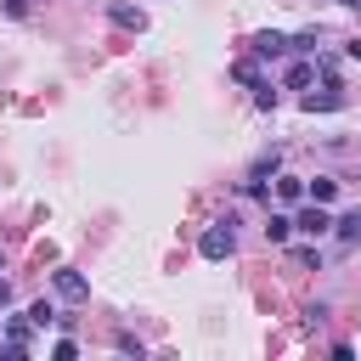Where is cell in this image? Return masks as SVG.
<instances>
[{
	"label": "cell",
	"instance_id": "1",
	"mask_svg": "<svg viewBox=\"0 0 361 361\" xmlns=\"http://www.w3.org/2000/svg\"><path fill=\"white\" fill-rule=\"evenodd\" d=\"M231 226H237L231 214H226V220H214V226L197 237V254H203V259H231V254H237V237H231Z\"/></svg>",
	"mask_w": 361,
	"mask_h": 361
},
{
	"label": "cell",
	"instance_id": "2",
	"mask_svg": "<svg viewBox=\"0 0 361 361\" xmlns=\"http://www.w3.org/2000/svg\"><path fill=\"white\" fill-rule=\"evenodd\" d=\"M344 107V85L327 73L322 79V90H305V113H338Z\"/></svg>",
	"mask_w": 361,
	"mask_h": 361
},
{
	"label": "cell",
	"instance_id": "3",
	"mask_svg": "<svg viewBox=\"0 0 361 361\" xmlns=\"http://www.w3.org/2000/svg\"><path fill=\"white\" fill-rule=\"evenodd\" d=\"M51 288H56L62 299H73V305H85V299H90V282H85L79 271H51Z\"/></svg>",
	"mask_w": 361,
	"mask_h": 361
},
{
	"label": "cell",
	"instance_id": "4",
	"mask_svg": "<svg viewBox=\"0 0 361 361\" xmlns=\"http://www.w3.org/2000/svg\"><path fill=\"white\" fill-rule=\"evenodd\" d=\"M293 226H299L305 237H322V231L333 226V214H327V203H316V197H310V209H299V220H293Z\"/></svg>",
	"mask_w": 361,
	"mask_h": 361
},
{
	"label": "cell",
	"instance_id": "5",
	"mask_svg": "<svg viewBox=\"0 0 361 361\" xmlns=\"http://www.w3.org/2000/svg\"><path fill=\"white\" fill-rule=\"evenodd\" d=\"M107 17H113L118 28H130V34H147V11H141V6H124V0H113V6H107Z\"/></svg>",
	"mask_w": 361,
	"mask_h": 361
},
{
	"label": "cell",
	"instance_id": "6",
	"mask_svg": "<svg viewBox=\"0 0 361 361\" xmlns=\"http://www.w3.org/2000/svg\"><path fill=\"white\" fill-rule=\"evenodd\" d=\"M248 51H254V56H282V51H288V34L265 28V34H254V39H248Z\"/></svg>",
	"mask_w": 361,
	"mask_h": 361
},
{
	"label": "cell",
	"instance_id": "7",
	"mask_svg": "<svg viewBox=\"0 0 361 361\" xmlns=\"http://www.w3.org/2000/svg\"><path fill=\"white\" fill-rule=\"evenodd\" d=\"M282 85H288V90H305V85H316V68H310V62L299 56V62H288V73H282Z\"/></svg>",
	"mask_w": 361,
	"mask_h": 361
},
{
	"label": "cell",
	"instance_id": "8",
	"mask_svg": "<svg viewBox=\"0 0 361 361\" xmlns=\"http://www.w3.org/2000/svg\"><path fill=\"white\" fill-rule=\"evenodd\" d=\"M288 237H293V220H288V214H265V243H276V248H282Z\"/></svg>",
	"mask_w": 361,
	"mask_h": 361
},
{
	"label": "cell",
	"instance_id": "9",
	"mask_svg": "<svg viewBox=\"0 0 361 361\" xmlns=\"http://www.w3.org/2000/svg\"><path fill=\"white\" fill-rule=\"evenodd\" d=\"M288 259H293V265H305V271H322V248H316V243H299V248H288Z\"/></svg>",
	"mask_w": 361,
	"mask_h": 361
},
{
	"label": "cell",
	"instance_id": "10",
	"mask_svg": "<svg viewBox=\"0 0 361 361\" xmlns=\"http://www.w3.org/2000/svg\"><path fill=\"white\" fill-rule=\"evenodd\" d=\"M316 45H322V28H305V34L288 39V51H299V56H316Z\"/></svg>",
	"mask_w": 361,
	"mask_h": 361
},
{
	"label": "cell",
	"instance_id": "11",
	"mask_svg": "<svg viewBox=\"0 0 361 361\" xmlns=\"http://www.w3.org/2000/svg\"><path fill=\"white\" fill-rule=\"evenodd\" d=\"M276 197H282V203H299V197H305V180H299V175H282V180H276Z\"/></svg>",
	"mask_w": 361,
	"mask_h": 361
},
{
	"label": "cell",
	"instance_id": "12",
	"mask_svg": "<svg viewBox=\"0 0 361 361\" xmlns=\"http://www.w3.org/2000/svg\"><path fill=\"white\" fill-rule=\"evenodd\" d=\"M310 197H316V203H333V197H338V180L316 175V180H310Z\"/></svg>",
	"mask_w": 361,
	"mask_h": 361
},
{
	"label": "cell",
	"instance_id": "13",
	"mask_svg": "<svg viewBox=\"0 0 361 361\" xmlns=\"http://www.w3.org/2000/svg\"><path fill=\"white\" fill-rule=\"evenodd\" d=\"M28 322H34V327H51V322H56L51 299H34V305H28Z\"/></svg>",
	"mask_w": 361,
	"mask_h": 361
},
{
	"label": "cell",
	"instance_id": "14",
	"mask_svg": "<svg viewBox=\"0 0 361 361\" xmlns=\"http://www.w3.org/2000/svg\"><path fill=\"white\" fill-rule=\"evenodd\" d=\"M333 226H338V237H344V243H355V237H361V209H350V214H344V220H333Z\"/></svg>",
	"mask_w": 361,
	"mask_h": 361
},
{
	"label": "cell",
	"instance_id": "15",
	"mask_svg": "<svg viewBox=\"0 0 361 361\" xmlns=\"http://www.w3.org/2000/svg\"><path fill=\"white\" fill-rule=\"evenodd\" d=\"M231 79H243V85H254V90H259V68H254L248 56H243V62H231Z\"/></svg>",
	"mask_w": 361,
	"mask_h": 361
},
{
	"label": "cell",
	"instance_id": "16",
	"mask_svg": "<svg viewBox=\"0 0 361 361\" xmlns=\"http://www.w3.org/2000/svg\"><path fill=\"white\" fill-rule=\"evenodd\" d=\"M276 164H282L276 152H265V158H254V169H248V180H265V175H276Z\"/></svg>",
	"mask_w": 361,
	"mask_h": 361
},
{
	"label": "cell",
	"instance_id": "17",
	"mask_svg": "<svg viewBox=\"0 0 361 361\" xmlns=\"http://www.w3.org/2000/svg\"><path fill=\"white\" fill-rule=\"evenodd\" d=\"M6 17H28V0H6Z\"/></svg>",
	"mask_w": 361,
	"mask_h": 361
},
{
	"label": "cell",
	"instance_id": "18",
	"mask_svg": "<svg viewBox=\"0 0 361 361\" xmlns=\"http://www.w3.org/2000/svg\"><path fill=\"white\" fill-rule=\"evenodd\" d=\"M344 56H355V62H361V39H350V45H344Z\"/></svg>",
	"mask_w": 361,
	"mask_h": 361
},
{
	"label": "cell",
	"instance_id": "19",
	"mask_svg": "<svg viewBox=\"0 0 361 361\" xmlns=\"http://www.w3.org/2000/svg\"><path fill=\"white\" fill-rule=\"evenodd\" d=\"M0 305H11V282L6 276H0Z\"/></svg>",
	"mask_w": 361,
	"mask_h": 361
},
{
	"label": "cell",
	"instance_id": "20",
	"mask_svg": "<svg viewBox=\"0 0 361 361\" xmlns=\"http://www.w3.org/2000/svg\"><path fill=\"white\" fill-rule=\"evenodd\" d=\"M338 6H350V11H361V0H338Z\"/></svg>",
	"mask_w": 361,
	"mask_h": 361
}]
</instances>
